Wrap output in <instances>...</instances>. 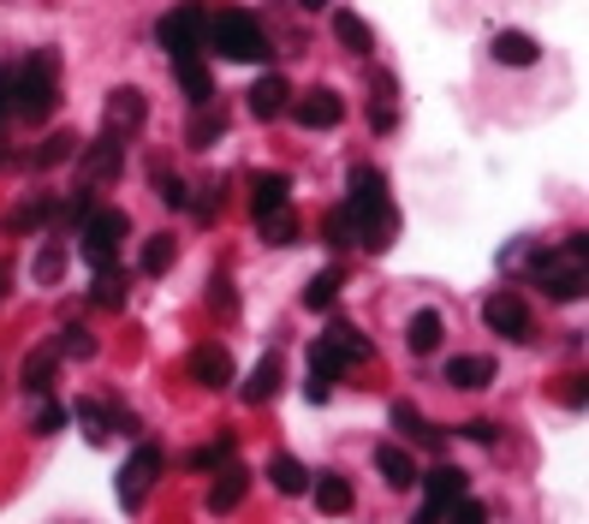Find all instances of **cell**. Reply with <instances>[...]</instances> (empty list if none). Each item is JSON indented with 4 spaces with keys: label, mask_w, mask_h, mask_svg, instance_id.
Listing matches in <instances>:
<instances>
[{
    "label": "cell",
    "mask_w": 589,
    "mask_h": 524,
    "mask_svg": "<svg viewBox=\"0 0 589 524\" xmlns=\"http://www.w3.org/2000/svg\"><path fill=\"white\" fill-rule=\"evenodd\" d=\"M346 215H351V227H358V244L388 251L393 232H400V215H393V197H388V173H381V167H358V173H351Z\"/></svg>",
    "instance_id": "cell-1"
},
{
    "label": "cell",
    "mask_w": 589,
    "mask_h": 524,
    "mask_svg": "<svg viewBox=\"0 0 589 524\" xmlns=\"http://www.w3.org/2000/svg\"><path fill=\"white\" fill-rule=\"evenodd\" d=\"M54 108H61V54L36 48L31 61L12 72V113H19V120H31V125H42Z\"/></svg>",
    "instance_id": "cell-2"
},
{
    "label": "cell",
    "mask_w": 589,
    "mask_h": 524,
    "mask_svg": "<svg viewBox=\"0 0 589 524\" xmlns=\"http://www.w3.org/2000/svg\"><path fill=\"white\" fill-rule=\"evenodd\" d=\"M203 48H215L220 61H239V66L269 61V36H262L257 12H244V7L209 12V42H203Z\"/></svg>",
    "instance_id": "cell-3"
},
{
    "label": "cell",
    "mask_w": 589,
    "mask_h": 524,
    "mask_svg": "<svg viewBox=\"0 0 589 524\" xmlns=\"http://www.w3.org/2000/svg\"><path fill=\"white\" fill-rule=\"evenodd\" d=\"M126 239H131V221H126L120 209H90V215L78 221V251H84L90 269H113Z\"/></svg>",
    "instance_id": "cell-4"
},
{
    "label": "cell",
    "mask_w": 589,
    "mask_h": 524,
    "mask_svg": "<svg viewBox=\"0 0 589 524\" xmlns=\"http://www.w3.org/2000/svg\"><path fill=\"white\" fill-rule=\"evenodd\" d=\"M155 42L179 61V54H203V42H209V12L203 7H173V12H161V24H155Z\"/></svg>",
    "instance_id": "cell-5"
},
{
    "label": "cell",
    "mask_w": 589,
    "mask_h": 524,
    "mask_svg": "<svg viewBox=\"0 0 589 524\" xmlns=\"http://www.w3.org/2000/svg\"><path fill=\"white\" fill-rule=\"evenodd\" d=\"M161 465H167V459H161V447H155V441H138V447H131V459L120 465V483H113V494H120L126 513H138V506L150 501Z\"/></svg>",
    "instance_id": "cell-6"
},
{
    "label": "cell",
    "mask_w": 589,
    "mask_h": 524,
    "mask_svg": "<svg viewBox=\"0 0 589 524\" xmlns=\"http://www.w3.org/2000/svg\"><path fill=\"white\" fill-rule=\"evenodd\" d=\"M530 281H536L548 298H583L589 274H583V262L566 256V251H536L530 256Z\"/></svg>",
    "instance_id": "cell-7"
},
{
    "label": "cell",
    "mask_w": 589,
    "mask_h": 524,
    "mask_svg": "<svg viewBox=\"0 0 589 524\" xmlns=\"http://www.w3.org/2000/svg\"><path fill=\"white\" fill-rule=\"evenodd\" d=\"M78 162V173H84V185H113L126 173V138H113V131H101V138H90V150H78L72 155Z\"/></svg>",
    "instance_id": "cell-8"
},
{
    "label": "cell",
    "mask_w": 589,
    "mask_h": 524,
    "mask_svg": "<svg viewBox=\"0 0 589 524\" xmlns=\"http://www.w3.org/2000/svg\"><path fill=\"white\" fill-rule=\"evenodd\" d=\"M292 120H298L304 131H334L346 120V101H340V90H328V84H316V90H304V96H292Z\"/></svg>",
    "instance_id": "cell-9"
},
{
    "label": "cell",
    "mask_w": 589,
    "mask_h": 524,
    "mask_svg": "<svg viewBox=\"0 0 589 524\" xmlns=\"http://www.w3.org/2000/svg\"><path fill=\"white\" fill-rule=\"evenodd\" d=\"M482 316H489V328L500 340H530V334H536V316H530V304L519 293H489Z\"/></svg>",
    "instance_id": "cell-10"
},
{
    "label": "cell",
    "mask_w": 589,
    "mask_h": 524,
    "mask_svg": "<svg viewBox=\"0 0 589 524\" xmlns=\"http://www.w3.org/2000/svg\"><path fill=\"white\" fill-rule=\"evenodd\" d=\"M143 120H150V101H143V90H131V84H120V90H108V125L113 138H138Z\"/></svg>",
    "instance_id": "cell-11"
},
{
    "label": "cell",
    "mask_w": 589,
    "mask_h": 524,
    "mask_svg": "<svg viewBox=\"0 0 589 524\" xmlns=\"http://www.w3.org/2000/svg\"><path fill=\"white\" fill-rule=\"evenodd\" d=\"M292 84H286V72H262L257 84H250V120H280V113L292 108Z\"/></svg>",
    "instance_id": "cell-12"
},
{
    "label": "cell",
    "mask_w": 589,
    "mask_h": 524,
    "mask_svg": "<svg viewBox=\"0 0 589 524\" xmlns=\"http://www.w3.org/2000/svg\"><path fill=\"white\" fill-rule=\"evenodd\" d=\"M244 494H250V471H244L239 459H232V465H220V471H215V489H209V513H215V518L239 513V506H244Z\"/></svg>",
    "instance_id": "cell-13"
},
{
    "label": "cell",
    "mask_w": 589,
    "mask_h": 524,
    "mask_svg": "<svg viewBox=\"0 0 589 524\" xmlns=\"http://www.w3.org/2000/svg\"><path fill=\"white\" fill-rule=\"evenodd\" d=\"M173 84H179V96L190 108H209L215 101V78H209V66H203V54H179V61H173Z\"/></svg>",
    "instance_id": "cell-14"
},
{
    "label": "cell",
    "mask_w": 589,
    "mask_h": 524,
    "mask_svg": "<svg viewBox=\"0 0 589 524\" xmlns=\"http://www.w3.org/2000/svg\"><path fill=\"white\" fill-rule=\"evenodd\" d=\"M280 209H292V179L286 173H257L250 179V215H280Z\"/></svg>",
    "instance_id": "cell-15"
},
{
    "label": "cell",
    "mask_w": 589,
    "mask_h": 524,
    "mask_svg": "<svg viewBox=\"0 0 589 524\" xmlns=\"http://www.w3.org/2000/svg\"><path fill=\"white\" fill-rule=\"evenodd\" d=\"M459 494H470V483H465L459 465H435V471L423 477V506H435V513H447Z\"/></svg>",
    "instance_id": "cell-16"
},
{
    "label": "cell",
    "mask_w": 589,
    "mask_h": 524,
    "mask_svg": "<svg viewBox=\"0 0 589 524\" xmlns=\"http://www.w3.org/2000/svg\"><path fill=\"white\" fill-rule=\"evenodd\" d=\"M440 340H447V323H440V310H417V316L405 323V346H411L417 358H435Z\"/></svg>",
    "instance_id": "cell-17"
},
{
    "label": "cell",
    "mask_w": 589,
    "mask_h": 524,
    "mask_svg": "<svg viewBox=\"0 0 589 524\" xmlns=\"http://www.w3.org/2000/svg\"><path fill=\"white\" fill-rule=\"evenodd\" d=\"M328 24H334V36H340V48H346V54H370V48H375L370 24H363L351 7H328Z\"/></svg>",
    "instance_id": "cell-18"
},
{
    "label": "cell",
    "mask_w": 589,
    "mask_h": 524,
    "mask_svg": "<svg viewBox=\"0 0 589 524\" xmlns=\"http://www.w3.org/2000/svg\"><path fill=\"white\" fill-rule=\"evenodd\" d=\"M190 375H197L203 387H232V358L209 340V346H197V352H190Z\"/></svg>",
    "instance_id": "cell-19"
},
{
    "label": "cell",
    "mask_w": 589,
    "mask_h": 524,
    "mask_svg": "<svg viewBox=\"0 0 589 524\" xmlns=\"http://www.w3.org/2000/svg\"><path fill=\"white\" fill-rule=\"evenodd\" d=\"M280 382H286V363H280V352H269L250 370V382H244V405H269L274 393H280Z\"/></svg>",
    "instance_id": "cell-20"
},
{
    "label": "cell",
    "mask_w": 589,
    "mask_h": 524,
    "mask_svg": "<svg viewBox=\"0 0 589 524\" xmlns=\"http://www.w3.org/2000/svg\"><path fill=\"white\" fill-rule=\"evenodd\" d=\"M489 382H494V358H482V352H465V358L447 363V387L477 393V387H489Z\"/></svg>",
    "instance_id": "cell-21"
},
{
    "label": "cell",
    "mask_w": 589,
    "mask_h": 524,
    "mask_svg": "<svg viewBox=\"0 0 589 524\" xmlns=\"http://www.w3.org/2000/svg\"><path fill=\"white\" fill-rule=\"evenodd\" d=\"M310 501L321 506V518H340V513H351V483L340 471H328V477H316V483H310Z\"/></svg>",
    "instance_id": "cell-22"
},
{
    "label": "cell",
    "mask_w": 589,
    "mask_h": 524,
    "mask_svg": "<svg viewBox=\"0 0 589 524\" xmlns=\"http://www.w3.org/2000/svg\"><path fill=\"white\" fill-rule=\"evenodd\" d=\"M375 471L388 477V489H411V483H417V465H411V454H405V447H393V441L375 447Z\"/></svg>",
    "instance_id": "cell-23"
},
{
    "label": "cell",
    "mask_w": 589,
    "mask_h": 524,
    "mask_svg": "<svg viewBox=\"0 0 589 524\" xmlns=\"http://www.w3.org/2000/svg\"><path fill=\"white\" fill-rule=\"evenodd\" d=\"M494 61L500 66H536L542 61V42L524 36V31H500L494 36Z\"/></svg>",
    "instance_id": "cell-24"
},
{
    "label": "cell",
    "mask_w": 589,
    "mask_h": 524,
    "mask_svg": "<svg viewBox=\"0 0 589 524\" xmlns=\"http://www.w3.org/2000/svg\"><path fill=\"white\" fill-rule=\"evenodd\" d=\"M370 125H375V131H393V125H400V84H393L388 72H381L375 90H370Z\"/></svg>",
    "instance_id": "cell-25"
},
{
    "label": "cell",
    "mask_w": 589,
    "mask_h": 524,
    "mask_svg": "<svg viewBox=\"0 0 589 524\" xmlns=\"http://www.w3.org/2000/svg\"><path fill=\"white\" fill-rule=\"evenodd\" d=\"M393 429H400L405 441H423V447H447V435H440L435 424H423V412H417V405H411V400H400V405H393Z\"/></svg>",
    "instance_id": "cell-26"
},
{
    "label": "cell",
    "mask_w": 589,
    "mask_h": 524,
    "mask_svg": "<svg viewBox=\"0 0 589 524\" xmlns=\"http://www.w3.org/2000/svg\"><path fill=\"white\" fill-rule=\"evenodd\" d=\"M173 256H179V239H173V232H150V239H143L138 269L155 281V274H167V269H173Z\"/></svg>",
    "instance_id": "cell-27"
},
{
    "label": "cell",
    "mask_w": 589,
    "mask_h": 524,
    "mask_svg": "<svg viewBox=\"0 0 589 524\" xmlns=\"http://www.w3.org/2000/svg\"><path fill=\"white\" fill-rule=\"evenodd\" d=\"M72 155H78V138H72V131H54V138H42L36 150H31V167L48 173V167H66Z\"/></svg>",
    "instance_id": "cell-28"
},
{
    "label": "cell",
    "mask_w": 589,
    "mask_h": 524,
    "mask_svg": "<svg viewBox=\"0 0 589 524\" xmlns=\"http://www.w3.org/2000/svg\"><path fill=\"white\" fill-rule=\"evenodd\" d=\"M269 483H274L280 494H310V471H304L292 454H274V459H269Z\"/></svg>",
    "instance_id": "cell-29"
},
{
    "label": "cell",
    "mask_w": 589,
    "mask_h": 524,
    "mask_svg": "<svg viewBox=\"0 0 589 524\" xmlns=\"http://www.w3.org/2000/svg\"><path fill=\"white\" fill-rule=\"evenodd\" d=\"M54 370H61V352H54V346H36V352L24 358V375H19V382L31 387V393H48Z\"/></svg>",
    "instance_id": "cell-30"
},
{
    "label": "cell",
    "mask_w": 589,
    "mask_h": 524,
    "mask_svg": "<svg viewBox=\"0 0 589 524\" xmlns=\"http://www.w3.org/2000/svg\"><path fill=\"white\" fill-rule=\"evenodd\" d=\"M351 370V363H346V352H340V346H334V340H316L310 346V375H316V382H340V375Z\"/></svg>",
    "instance_id": "cell-31"
},
{
    "label": "cell",
    "mask_w": 589,
    "mask_h": 524,
    "mask_svg": "<svg viewBox=\"0 0 589 524\" xmlns=\"http://www.w3.org/2000/svg\"><path fill=\"white\" fill-rule=\"evenodd\" d=\"M54 221V197H31V203H19V209L7 215V232H36V227H48Z\"/></svg>",
    "instance_id": "cell-32"
},
{
    "label": "cell",
    "mask_w": 589,
    "mask_h": 524,
    "mask_svg": "<svg viewBox=\"0 0 589 524\" xmlns=\"http://www.w3.org/2000/svg\"><path fill=\"white\" fill-rule=\"evenodd\" d=\"M90 304H101V310H126V274L120 269H96Z\"/></svg>",
    "instance_id": "cell-33"
},
{
    "label": "cell",
    "mask_w": 589,
    "mask_h": 524,
    "mask_svg": "<svg viewBox=\"0 0 589 524\" xmlns=\"http://www.w3.org/2000/svg\"><path fill=\"white\" fill-rule=\"evenodd\" d=\"M340 269H321L310 286H304V310H334V298H340Z\"/></svg>",
    "instance_id": "cell-34"
},
{
    "label": "cell",
    "mask_w": 589,
    "mask_h": 524,
    "mask_svg": "<svg viewBox=\"0 0 589 524\" xmlns=\"http://www.w3.org/2000/svg\"><path fill=\"white\" fill-rule=\"evenodd\" d=\"M220 131H227V120H220L215 108H197V120H190L185 143H190V150H209V143H220Z\"/></svg>",
    "instance_id": "cell-35"
},
{
    "label": "cell",
    "mask_w": 589,
    "mask_h": 524,
    "mask_svg": "<svg viewBox=\"0 0 589 524\" xmlns=\"http://www.w3.org/2000/svg\"><path fill=\"white\" fill-rule=\"evenodd\" d=\"M321 239H328V251H351V244H358V227H351L346 203L328 215V221H321Z\"/></svg>",
    "instance_id": "cell-36"
},
{
    "label": "cell",
    "mask_w": 589,
    "mask_h": 524,
    "mask_svg": "<svg viewBox=\"0 0 589 524\" xmlns=\"http://www.w3.org/2000/svg\"><path fill=\"white\" fill-rule=\"evenodd\" d=\"M31 274H36V286H61V274H66V251H61V244H42L36 262H31Z\"/></svg>",
    "instance_id": "cell-37"
},
{
    "label": "cell",
    "mask_w": 589,
    "mask_h": 524,
    "mask_svg": "<svg viewBox=\"0 0 589 524\" xmlns=\"http://www.w3.org/2000/svg\"><path fill=\"white\" fill-rule=\"evenodd\" d=\"M328 340L346 352V363H370V340H363V334L351 328V323H334V328H328Z\"/></svg>",
    "instance_id": "cell-38"
},
{
    "label": "cell",
    "mask_w": 589,
    "mask_h": 524,
    "mask_svg": "<svg viewBox=\"0 0 589 524\" xmlns=\"http://www.w3.org/2000/svg\"><path fill=\"white\" fill-rule=\"evenodd\" d=\"M78 424H84V441H90V447H101V441H108V405H96V400H84L78 405Z\"/></svg>",
    "instance_id": "cell-39"
},
{
    "label": "cell",
    "mask_w": 589,
    "mask_h": 524,
    "mask_svg": "<svg viewBox=\"0 0 589 524\" xmlns=\"http://www.w3.org/2000/svg\"><path fill=\"white\" fill-rule=\"evenodd\" d=\"M232 459H239V454H232V435H220V441L190 454V471H220V465H232Z\"/></svg>",
    "instance_id": "cell-40"
},
{
    "label": "cell",
    "mask_w": 589,
    "mask_h": 524,
    "mask_svg": "<svg viewBox=\"0 0 589 524\" xmlns=\"http://www.w3.org/2000/svg\"><path fill=\"white\" fill-rule=\"evenodd\" d=\"M262 239H269V244H298V215H292V209L262 215Z\"/></svg>",
    "instance_id": "cell-41"
},
{
    "label": "cell",
    "mask_w": 589,
    "mask_h": 524,
    "mask_svg": "<svg viewBox=\"0 0 589 524\" xmlns=\"http://www.w3.org/2000/svg\"><path fill=\"white\" fill-rule=\"evenodd\" d=\"M54 352H61V358H90V352H96V334L72 323V328H61V340H54Z\"/></svg>",
    "instance_id": "cell-42"
},
{
    "label": "cell",
    "mask_w": 589,
    "mask_h": 524,
    "mask_svg": "<svg viewBox=\"0 0 589 524\" xmlns=\"http://www.w3.org/2000/svg\"><path fill=\"white\" fill-rule=\"evenodd\" d=\"M155 185H161V203H167V209H190V185L179 179V173L155 167Z\"/></svg>",
    "instance_id": "cell-43"
},
{
    "label": "cell",
    "mask_w": 589,
    "mask_h": 524,
    "mask_svg": "<svg viewBox=\"0 0 589 524\" xmlns=\"http://www.w3.org/2000/svg\"><path fill=\"white\" fill-rule=\"evenodd\" d=\"M440 518H447V524H489V506H482L477 494H459V501H452Z\"/></svg>",
    "instance_id": "cell-44"
},
{
    "label": "cell",
    "mask_w": 589,
    "mask_h": 524,
    "mask_svg": "<svg viewBox=\"0 0 589 524\" xmlns=\"http://www.w3.org/2000/svg\"><path fill=\"white\" fill-rule=\"evenodd\" d=\"M36 400H42V405H36V417H31V435H54V429L66 424V412L48 400V393H36Z\"/></svg>",
    "instance_id": "cell-45"
},
{
    "label": "cell",
    "mask_w": 589,
    "mask_h": 524,
    "mask_svg": "<svg viewBox=\"0 0 589 524\" xmlns=\"http://www.w3.org/2000/svg\"><path fill=\"white\" fill-rule=\"evenodd\" d=\"M209 310H220V316H227V310H239V293H232V281H227V274H215V281H209Z\"/></svg>",
    "instance_id": "cell-46"
},
{
    "label": "cell",
    "mask_w": 589,
    "mask_h": 524,
    "mask_svg": "<svg viewBox=\"0 0 589 524\" xmlns=\"http://www.w3.org/2000/svg\"><path fill=\"white\" fill-rule=\"evenodd\" d=\"M459 435H465V441H477V447H494V441H500V429L489 424V417H470Z\"/></svg>",
    "instance_id": "cell-47"
},
{
    "label": "cell",
    "mask_w": 589,
    "mask_h": 524,
    "mask_svg": "<svg viewBox=\"0 0 589 524\" xmlns=\"http://www.w3.org/2000/svg\"><path fill=\"white\" fill-rule=\"evenodd\" d=\"M12 113V66H0V125H7Z\"/></svg>",
    "instance_id": "cell-48"
},
{
    "label": "cell",
    "mask_w": 589,
    "mask_h": 524,
    "mask_svg": "<svg viewBox=\"0 0 589 524\" xmlns=\"http://www.w3.org/2000/svg\"><path fill=\"white\" fill-rule=\"evenodd\" d=\"M411 524H440V513H435V506H417V518H411Z\"/></svg>",
    "instance_id": "cell-49"
},
{
    "label": "cell",
    "mask_w": 589,
    "mask_h": 524,
    "mask_svg": "<svg viewBox=\"0 0 589 524\" xmlns=\"http://www.w3.org/2000/svg\"><path fill=\"white\" fill-rule=\"evenodd\" d=\"M298 7H304V12H328V0H298Z\"/></svg>",
    "instance_id": "cell-50"
}]
</instances>
